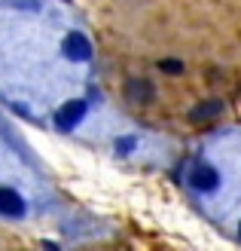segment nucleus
I'll return each mask as SVG.
<instances>
[{
	"mask_svg": "<svg viewBox=\"0 0 241 251\" xmlns=\"http://www.w3.org/2000/svg\"><path fill=\"white\" fill-rule=\"evenodd\" d=\"M83 117H86V101H83V98H73V101L61 104L58 114H55V120H58L61 129H70V126H77Z\"/></svg>",
	"mask_w": 241,
	"mask_h": 251,
	"instance_id": "f257e3e1",
	"label": "nucleus"
},
{
	"mask_svg": "<svg viewBox=\"0 0 241 251\" xmlns=\"http://www.w3.org/2000/svg\"><path fill=\"white\" fill-rule=\"evenodd\" d=\"M125 95H129L131 101H137V104H147V101H153L156 89H153V83H150V80L131 77V80H125Z\"/></svg>",
	"mask_w": 241,
	"mask_h": 251,
	"instance_id": "f03ea898",
	"label": "nucleus"
},
{
	"mask_svg": "<svg viewBox=\"0 0 241 251\" xmlns=\"http://www.w3.org/2000/svg\"><path fill=\"white\" fill-rule=\"evenodd\" d=\"M65 55L73 58V61H86L88 55H92V46H88V37L86 34H67L65 37Z\"/></svg>",
	"mask_w": 241,
	"mask_h": 251,
	"instance_id": "7ed1b4c3",
	"label": "nucleus"
},
{
	"mask_svg": "<svg viewBox=\"0 0 241 251\" xmlns=\"http://www.w3.org/2000/svg\"><path fill=\"white\" fill-rule=\"evenodd\" d=\"M0 215L3 218H22L24 215V199L9 190V187H0Z\"/></svg>",
	"mask_w": 241,
	"mask_h": 251,
	"instance_id": "20e7f679",
	"label": "nucleus"
},
{
	"mask_svg": "<svg viewBox=\"0 0 241 251\" xmlns=\"http://www.w3.org/2000/svg\"><path fill=\"white\" fill-rule=\"evenodd\" d=\"M189 184H193L196 190H201V193H211L214 187L220 184V178H217V172H214L211 166H196L193 175H189Z\"/></svg>",
	"mask_w": 241,
	"mask_h": 251,
	"instance_id": "39448f33",
	"label": "nucleus"
},
{
	"mask_svg": "<svg viewBox=\"0 0 241 251\" xmlns=\"http://www.w3.org/2000/svg\"><path fill=\"white\" fill-rule=\"evenodd\" d=\"M223 114V101L220 98H208V101L196 104L193 110H189V120L193 123H208V120H217Z\"/></svg>",
	"mask_w": 241,
	"mask_h": 251,
	"instance_id": "423d86ee",
	"label": "nucleus"
},
{
	"mask_svg": "<svg viewBox=\"0 0 241 251\" xmlns=\"http://www.w3.org/2000/svg\"><path fill=\"white\" fill-rule=\"evenodd\" d=\"M159 71H165V74H183V61H177V58H162V61H159Z\"/></svg>",
	"mask_w": 241,
	"mask_h": 251,
	"instance_id": "0eeeda50",
	"label": "nucleus"
},
{
	"mask_svg": "<svg viewBox=\"0 0 241 251\" xmlns=\"http://www.w3.org/2000/svg\"><path fill=\"white\" fill-rule=\"evenodd\" d=\"M131 144H134L131 138H122V141H119V150H131Z\"/></svg>",
	"mask_w": 241,
	"mask_h": 251,
	"instance_id": "6e6552de",
	"label": "nucleus"
},
{
	"mask_svg": "<svg viewBox=\"0 0 241 251\" xmlns=\"http://www.w3.org/2000/svg\"><path fill=\"white\" fill-rule=\"evenodd\" d=\"M238 236H241V224H238Z\"/></svg>",
	"mask_w": 241,
	"mask_h": 251,
	"instance_id": "1a4fd4ad",
	"label": "nucleus"
}]
</instances>
